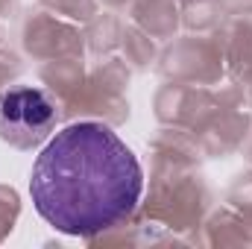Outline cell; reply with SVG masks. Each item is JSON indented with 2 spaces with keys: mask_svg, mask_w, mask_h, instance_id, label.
<instances>
[{
  "mask_svg": "<svg viewBox=\"0 0 252 249\" xmlns=\"http://www.w3.org/2000/svg\"><path fill=\"white\" fill-rule=\"evenodd\" d=\"M144 190L135 153L106 124L82 121L56 132L32 164L35 211L64 235L91 238L126 220Z\"/></svg>",
  "mask_w": 252,
  "mask_h": 249,
  "instance_id": "1",
  "label": "cell"
},
{
  "mask_svg": "<svg viewBox=\"0 0 252 249\" xmlns=\"http://www.w3.org/2000/svg\"><path fill=\"white\" fill-rule=\"evenodd\" d=\"M56 103L47 91L21 85L0 94V138L18 150H32L50 138L56 126Z\"/></svg>",
  "mask_w": 252,
  "mask_h": 249,
  "instance_id": "2",
  "label": "cell"
}]
</instances>
